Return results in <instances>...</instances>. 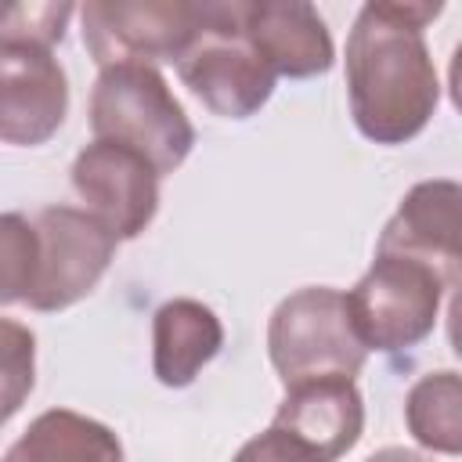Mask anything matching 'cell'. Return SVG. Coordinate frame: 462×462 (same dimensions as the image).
Here are the masks:
<instances>
[{
	"mask_svg": "<svg viewBox=\"0 0 462 462\" xmlns=\"http://www.w3.org/2000/svg\"><path fill=\"white\" fill-rule=\"evenodd\" d=\"M440 4H365L346 40V94L357 130L375 144L411 141L433 116L440 83L422 29Z\"/></svg>",
	"mask_w": 462,
	"mask_h": 462,
	"instance_id": "6da1fadb",
	"label": "cell"
},
{
	"mask_svg": "<svg viewBox=\"0 0 462 462\" xmlns=\"http://www.w3.org/2000/svg\"><path fill=\"white\" fill-rule=\"evenodd\" d=\"M90 130L97 141L141 152L159 177L173 173L195 144V130L180 101L152 65L101 69L90 94Z\"/></svg>",
	"mask_w": 462,
	"mask_h": 462,
	"instance_id": "7a4b0ae2",
	"label": "cell"
},
{
	"mask_svg": "<svg viewBox=\"0 0 462 462\" xmlns=\"http://www.w3.org/2000/svg\"><path fill=\"white\" fill-rule=\"evenodd\" d=\"M267 354L285 386L325 375L354 379L368 357L354 332L346 292L328 285H307L274 307L267 325Z\"/></svg>",
	"mask_w": 462,
	"mask_h": 462,
	"instance_id": "3957f363",
	"label": "cell"
},
{
	"mask_svg": "<svg viewBox=\"0 0 462 462\" xmlns=\"http://www.w3.org/2000/svg\"><path fill=\"white\" fill-rule=\"evenodd\" d=\"M177 72L184 87L224 119L260 112L278 79L242 32V0L202 4V29L177 58Z\"/></svg>",
	"mask_w": 462,
	"mask_h": 462,
	"instance_id": "277c9868",
	"label": "cell"
},
{
	"mask_svg": "<svg viewBox=\"0 0 462 462\" xmlns=\"http://www.w3.org/2000/svg\"><path fill=\"white\" fill-rule=\"evenodd\" d=\"M448 282L422 260L375 253L365 278L346 292V310L365 350H408L422 343L440 314Z\"/></svg>",
	"mask_w": 462,
	"mask_h": 462,
	"instance_id": "5b68a950",
	"label": "cell"
},
{
	"mask_svg": "<svg viewBox=\"0 0 462 462\" xmlns=\"http://www.w3.org/2000/svg\"><path fill=\"white\" fill-rule=\"evenodd\" d=\"M202 29V4L94 0L83 7V43L101 69L177 61Z\"/></svg>",
	"mask_w": 462,
	"mask_h": 462,
	"instance_id": "8992f818",
	"label": "cell"
},
{
	"mask_svg": "<svg viewBox=\"0 0 462 462\" xmlns=\"http://www.w3.org/2000/svg\"><path fill=\"white\" fill-rule=\"evenodd\" d=\"M36 231V278L25 296L32 310H65L79 303L108 271L116 235L87 209L47 206L32 220Z\"/></svg>",
	"mask_w": 462,
	"mask_h": 462,
	"instance_id": "52a82bcc",
	"label": "cell"
},
{
	"mask_svg": "<svg viewBox=\"0 0 462 462\" xmlns=\"http://www.w3.org/2000/svg\"><path fill=\"white\" fill-rule=\"evenodd\" d=\"M72 188L116 238H137L159 209L155 166L116 141H90L72 162Z\"/></svg>",
	"mask_w": 462,
	"mask_h": 462,
	"instance_id": "ba28073f",
	"label": "cell"
},
{
	"mask_svg": "<svg viewBox=\"0 0 462 462\" xmlns=\"http://www.w3.org/2000/svg\"><path fill=\"white\" fill-rule=\"evenodd\" d=\"M69 108L65 69L40 43H0V141L43 144Z\"/></svg>",
	"mask_w": 462,
	"mask_h": 462,
	"instance_id": "9c48e42d",
	"label": "cell"
},
{
	"mask_svg": "<svg viewBox=\"0 0 462 462\" xmlns=\"http://www.w3.org/2000/svg\"><path fill=\"white\" fill-rule=\"evenodd\" d=\"M458 206L462 191L455 180H422L415 184L390 224L379 235L375 253H397L430 263L448 289L458 285Z\"/></svg>",
	"mask_w": 462,
	"mask_h": 462,
	"instance_id": "30bf717a",
	"label": "cell"
},
{
	"mask_svg": "<svg viewBox=\"0 0 462 462\" xmlns=\"http://www.w3.org/2000/svg\"><path fill=\"white\" fill-rule=\"evenodd\" d=\"M271 426L300 440L321 462H336L357 444L365 430V404L354 379L346 375L307 379V383L285 386V397Z\"/></svg>",
	"mask_w": 462,
	"mask_h": 462,
	"instance_id": "8fae6325",
	"label": "cell"
},
{
	"mask_svg": "<svg viewBox=\"0 0 462 462\" xmlns=\"http://www.w3.org/2000/svg\"><path fill=\"white\" fill-rule=\"evenodd\" d=\"M242 32L274 76L307 79L332 65V36L310 4H242Z\"/></svg>",
	"mask_w": 462,
	"mask_h": 462,
	"instance_id": "7c38bea8",
	"label": "cell"
},
{
	"mask_svg": "<svg viewBox=\"0 0 462 462\" xmlns=\"http://www.w3.org/2000/svg\"><path fill=\"white\" fill-rule=\"evenodd\" d=\"M224 346L220 318L199 300H166L152 321V368L162 386H188Z\"/></svg>",
	"mask_w": 462,
	"mask_h": 462,
	"instance_id": "4fadbf2b",
	"label": "cell"
},
{
	"mask_svg": "<svg viewBox=\"0 0 462 462\" xmlns=\"http://www.w3.org/2000/svg\"><path fill=\"white\" fill-rule=\"evenodd\" d=\"M4 462H123V444L105 422L51 408L29 422Z\"/></svg>",
	"mask_w": 462,
	"mask_h": 462,
	"instance_id": "5bb4252c",
	"label": "cell"
},
{
	"mask_svg": "<svg viewBox=\"0 0 462 462\" xmlns=\"http://www.w3.org/2000/svg\"><path fill=\"white\" fill-rule=\"evenodd\" d=\"M462 390H458V375L448 372H430L422 375L404 401V419L411 437L440 455H458L462 451Z\"/></svg>",
	"mask_w": 462,
	"mask_h": 462,
	"instance_id": "9a60e30c",
	"label": "cell"
},
{
	"mask_svg": "<svg viewBox=\"0 0 462 462\" xmlns=\"http://www.w3.org/2000/svg\"><path fill=\"white\" fill-rule=\"evenodd\" d=\"M36 383V336L11 318H0V422H7Z\"/></svg>",
	"mask_w": 462,
	"mask_h": 462,
	"instance_id": "2e32d148",
	"label": "cell"
},
{
	"mask_svg": "<svg viewBox=\"0 0 462 462\" xmlns=\"http://www.w3.org/2000/svg\"><path fill=\"white\" fill-rule=\"evenodd\" d=\"M36 231L18 213H0V307L25 300L36 278Z\"/></svg>",
	"mask_w": 462,
	"mask_h": 462,
	"instance_id": "e0dca14e",
	"label": "cell"
},
{
	"mask_svg": "<svg viewBox=\"0 0 462 462\" xmlns=\"http://www.w3.org/2000/svg\"><path fill=\"white\" fill-rule=\"evenodd\" d=\"M72 4H0V43L51 47L65 36Z\"/></svg>",
	"mask_w": 462,
	"mask_h": 462,
	"instance_id": "ac0fdd59",
	"label": "cell"
},
{
	"mask_svg": "<svg viewBox=\"0 0 462 462\" xmlns=\"http://www.w3.org/2000/svg\"><path fill=\"white\" fill-rule=\"evenodd\" d=\"M235 462H321V458L314 451H307L300 440H292L289 433H282L278 426H271L260 437L245 440L242 451L235 455Z\"/></svg>",
	"mask_w": 462,
	"mask_h": 462,
	"instance_id": "d6986e66",
	"label": "cell"
},
{
	"mask_svg": "<svg viewBox=\"0 0 462 462\" xmlns=\"http://www.w3.org/2000/svg\"><path fill=\"white\" fill-rule=\"evenodd\" d=\"M365 462H430V458L419 451H408V448H383V451L368 455Z\"/></svg>",
	"mask_w": 462,
	"mask_h": 462,
	"instance_id": "ffe728a7",
	"label": "cell"
}]
</instances>
